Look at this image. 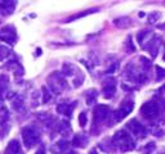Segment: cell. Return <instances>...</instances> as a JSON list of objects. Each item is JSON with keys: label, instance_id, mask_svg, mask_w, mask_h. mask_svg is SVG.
<instances>
[{"label": "cell", "instance_id": "obj_1", "mask_svg": "<svg viewBox=\"0 0 165 154\" xmlns=\"http://www.w3.org/2000/svg\"><path fill=\"white\" fill-rule=\"evenodd\" d=\"M112 141L115 145H118L120 148L121 152H129V150H133L135 144L134 140L130 136V134H128L127 131H118L115 134V136L112 139Z\"/></svg>", "mask_w": 165, "mask_h": 154}, {"label": "cell", "instance_id": "obj_2", "mask_svg": "<svg viewBox=\"0 0 165 154\" xmlns=\"http://www.w3.org/2000/svg\"><path fill=\"white\" fill-rule=\"evenodd\" d=\"M133 107H134V103L132 99H128V100H124L121 105L119 107V109L115 110L114 113V121L115 122H119L121 119H124L133 110Z\"/></svg>", "mask_w": 165, "mask_h": 154}, {"label": "cell", "instance_id": "obj_3", "mask_svg": "<svg viewBox=\"0 0 165 154\" xmlns=\"http://www.w3.org/2000/svg\"><path fill=\"white\" fill-rule=\"evenodd\" d=\"M22 137H23V143L27 149L32 148L35 144L39 141V132L36 131L34 127H25L22 130Z\"/></svg>", "mask_w": 165, "mask_h": 154}, {"label": "cell", "instance_id": "obj_4", "mask_svg": "<svg viewBox=\"0 0 165 154\" xmlns=\"http://www.w3.org/2000/svg\"><path fill=\"white\" fill-rule=\"evenodd\" d=\"M159 104L155 103V102H148V103H144L142 105V108H141V113H142V116L144 118L147 119H154L156 118L159 116Z\"/></svg>", "mask_w": 165, "mask_h": 154}, {"label": "cell", "instance_id": "obj_5", "mask_svg": "<svg viewBox=\"0 0 165 154\" xmlns=\"http://www.w3.org/2000/svg\"><path fill=\"white\" fill-rule=\"evenodd\" d=\"M108 112H110V108L107 105H97L94 108V112H93V123L94 126L95 125H99L101 122H103L108 116Z\"/></svg>", "mask_w": 165, "mask_h": 154}, {"label": "cell", "instance_id": "obj_6", "mask_svg": "<svg viewBox=\"0 0 165 154\" xmlns=\"http://www.w3.org/2000/svg\"><path fill=\"white\" fill-rule=\"evenodd\" d=\"M127 127L130 130V132L137 137H143L144 135H146V128H144L143 125L139 123L137 119H132V121L127 125Z\"/></svg>", "mask_w": 165, "mask_h": 154}, {"label": "cell", "instance_id": "obj_7", "mask_svg": "<svg viewBox=\"0 0 165 154\" xmlns=\"http://www.w3.org/2000/svg\"><path fill=\"white\" fill-rule=\"evenodd\" d=\"M116 91V80L115 79H108L105 81L103 84V95L106 98H111Z\"/></svg>", "mask_w": 165, "mask_h": 154}, {"label": "cell", "instance_id": "obj_8", "mask_svg": "<svg viewBox=\"0 0 165 154\" xmlns=\"http://www.w3.org/2000/svg\"><path fill=\"white\" fill-rule=\"evenodd\" d=\"M86 144H88V137L84 134H76L72 140V145L77 148H85Z\"/></svg>", "mask_w": 165, "mask_h": 154}, {"label": "cell", "instance_id": "obj_9", "mask_svg": "<svg viewBox=\"0 0 165 154\" xmlns=\"http://www.w3.org/2000/svg\"><path fill=\"white\" fill-rule=\"evenodd\" d=\"M74 107H75V104H66V103H63V104H60L57 107V112L58 113H62V114H66L67 117H70L71 116V113H72V110H74Z\"/></svg>", "mask_w": 165, "mask_h": 154}, {"label": "cell", "instance_id": "obj_10", "mask_svg": "<svg viewBox=\"0 0 165 154\" xmlns=\"http://www.w3.org/2000/svg\"><path fill=\"white\" fill-rule=\"evenodd\" d=\"M5 154H21V146L17 140H12L5 150Z\"/></svg>", "mask_w": 165, "mask_h": 154}, {"label": "cell", "instance_id": "obj_11", "mask_svg": "<svg viewBox=\"0 0 165 154\" xmlns=\"http://www.w3.org/2000/svg\"><path fill=\"white\" fill-rule=\"evenodd\" d=\"M13 9H14L13 2L0 3V14H11V13H13Z\"/></svg>", "mask_w": 165, "mask_h": 154}, {"label": "cell", "instance_id": "obj_12", "mask_svg": "<svg viewBox=\"0 0 165 154\" xmlns=\"http://www.w3.org/2000/svg\"><path fill=\"white\" fill-rule=\"evenodd\" d=\"M114 23H115V26L119 27V28H127L130 26V19L127 17H121V18L115 19Z\"/></svg>", "mask_w": 165, "mask_h": 154}, {"label": "cell", "instance_id": "obj_13", "mask_svg": "<svg viewBox=\"0 0 165 154\" xmlns=\"http://www.w3.org/2000/svg\"><path fill=\"white\" fill-rule=\"evenodd\" d=\"M93 12H97V9H92V11H86V12H82V13H79V14H75V16H72V17H70V18H67V19H66V22H72V21H75V19H79V18H81V17L88 16V14L93 13Z\"/></svg>", "mask_w": 165, "mask_h": 154}, {"label": "cell", "instance_id": "obj_14", "mask_svg": "<svg viewBox=\"0 0 165 154\" xmlns=\"http://www.w3.org/2000/svg\"><path fill=\"white\" fill-rule=\"evenodd\" d=\"M97 99V91L95 90H89L86 93V103L88 104H93Z\"/></svg>", "mask_w": 165, "mask_h": 154}, {"label": "cell", "instance_id": "obj_15", "mask_svg": "<svg viewBox=\"0 0 165 154\" xmlns=\"http://www.w3.org/2000/svg\"><path fill=\"white\" fill-rule=\"evenodd\" d=\"M60 131L62 135H69V132H71V127H70V125L69 122H62L61 123V127H60Z\"/></svg>", "mask_w": 165, "mask_h": 154}, {"label": "cell", "instance_id": "obj_16", "mask_svg": "<svg viewBox=\"0 0 165 154\" xmlns=\"http://www.w3.org/2000/svg\"><path fill=\"white\" fill-rule=\"evenodd\" d=\"M156 80L157 81H160V80H163V79H165V69L164 68H161V67H156Z\"/></svg>", "mask_w": 165, "mask_h": 154}, {"label": "cell", "instance_id": "obj_17", "mask_svg": "<svg viewBox=\"0 0 165 154\" xmlns=\"http://www.w3.org/2000/svg\"><path fill=\"white\" fill-rule=\"evenodd\" d=\"M50 100V93L45 86L43 88V103H48Z\"/></svg>", "mask_w": 165, "mask_h": 154}, {"label": "cell", "instance_id": "obj_18", "mask_svg": "<svg viewBox=\"0 0 165 154\" xmlns=\"http://www.w3.org/2000/svg\"><path fill=\"white\" fill-rule=\"evenodd\" d=\"M147 35H148V31H146V30H144V31H141V32L138 33V35H137V40H138V42H139L141 45L143 44V41H144V37H146Z\"/></svg>", "mask_w": 165, "mask_h": 154}, {"label": "cell", "instance_id": "obj_19", "mask_svg": "<svg viewBox=\"0 0 165 154\" xmlns=\"http://www.w3.org/2000/svg\"><path fill=\"white\" fill-rule=\"evenodd\" d=\"M160 17H161V14L157 13V12L151 13V14H150V16H148V22H150V23H155V22H156Z\"/></svg>", "mask_w": 165, "mask_h": 154}, {"label": "cell", "instance_id": "obj_20", "mask_svg": "<svg viewBox=\"0 0 165 154\" xmlns=\"http://www.w3.org/2000/svg\"><path fill=\"white\" fill-rule=\"evenodd\" d=\"M86 113L85 112H81L79 114V123H80V126L81 127H85V125H86Z\"/></svg>", "mask_w": 165, "mask_h": 154}, {"label": "cell", "instance_id": "obj_21", "mask_svg": "<svg viewBox=\"0 0 165 154\" xmlns=\"http://www.w3.org/2000/svg\"><path fill=\"white\" fill-rule=\"evenodd\" d=\"M8 54H9V50L7 49L5 46H2V45H0V60L5 59V58L8 57Z\"/></svg>", "mask_w": 165, "mask_h": 154}, {"label": "cell", "instance_id": "obj_22", "mask_svg": "<svg viewBox=\"0 0 165 154\" xmlns=\"http://www.w3.org/2000/svg\"><path fill=\"white\" fill-rule=\"evenodd\" d=\"M57 146L60 148L62 152H63V150H66V149L69 148V143L65 141V140H61V141H58V143H57Z\"/></svg>", "mask_w": 165, "mask_h": 154}, {"label": "cell", "instance_id": "obj_23", "mask_svg": "<svg viewBox=\"0 0 165 154\" xmlns=\"http://www.w3.org/2000/svg\"><path fill=\"white\" fill-rule=\"evenodd\" d=\"M154 149H155V144H154V143H150L148 146L144 148V152H146V153H150L151 150H154Z\"/></svg>", "mask_w": 165, "mask_h": 154}, {"label": "cell", "instance_id": "obj_24", "mask_svg": "<svg viewBox=\"0 0 165 154\" xmlns=\"http://www.w3.org/2000/svg\"><path fill=\"white\" fill-rule=\"evenodd\" d=\"M36 154H45V150H44V148H40L39 150L36 152Z\"/></svg>", "mask_w": 165, "mask_h": 154}, {"label": "cell", "instance_id": "obj_25", "mask_svg": "<svg viewBox=\"0 0 165 154\" xmlns=\"http://www.w3.org/2000/svg\"><path fill=\"white\" fill-rule=\"evenodd\" d=\"M89 154H98V153L95 152V149H93V150H90V152H89Z\"/></svg>", "mask_w": 165, "mask_h": 154}, {"label": "cell", "instance_id": "obj_26", "mask_svg": "<svg viewBox=\"0 0 165 154\" xmlns=\"http://www.w3.org/2000/svg\"><path fill=\"white\" fill-rule=\"evenodd\" d=\"M163 58H164V62H165V54H164V57H163Z\"/></svg>", "mask_w": 165, "mask_h": 154}]
</instances>
